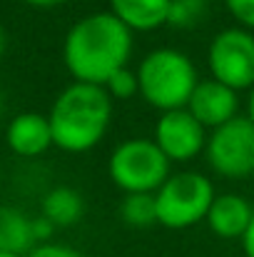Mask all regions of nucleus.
Segmentation results:
<instances>
[{
  "instance_id": "1",
  "label": "nucleus",
  "mask_w": 254,
  "mask_h": 257,
  "mask_svg": "<svg viewBox=\"0 0 254 257\" xmlns=\"http://www.w3.org/2000/svg\"><path fill=\"white\" fill-rule=\"evenodd\" d=\"M132 33L107 10L80 18L65 35L63 63L75 83L105 85L117 70L127 68Z\"/></svg>"
},
{
  "instance_id": "2",
  "label": "nucleus",
  "mask_w": 254,
  "mask_h": 257,
  "mask_svg": "<svg viewBox=\"0 0 254 257\" xmlns=\"http://www.w3.org/2000/svg\"><path fill=\"white\" fill-rule=\"evenodd\" d=\"M48 120L53 145L80 155L105 138L112 120V97L100 85L73 83L55 97Z\"/></svg>"
},
{
  "instance_id": "3",
  "label": "nucleus",
  "mask_w": 254,
  "mask_h": 257,
  "mask_svg": "<svg viewBox=\"0 0 254 257\" xmlns=\"http://www.w3.org/2000/svg\"><path fill=\"white\" fill-rule=\"evenodd\" d=\"M135 73L142 100L160 112L187 107L199 83L194 63L174 48H157L147 53Z\"/></svg>"
},
{
  "instance_id": "4",
  "label": "nucleus",
  "mask_w": 254,
  "mask_h": 257,
  "mask_svg": "<svg viewBox=\"0 0 254 257\" xmlns=\"http://www.w3.org/2000/svg\"><path fill=\"white\" fill-rule=\"evenodd\" d=\"M214 197L217 195L207 175L194 170L174 172L155 192L157 225L167 230H187L207 217Z\"/></svg>"
},
{
  "instance_id": "5",
  "label": "nucleus",
  "mask_w": 254,
  "mask_h": 257,
  "mask_svg": "<svg viewBox=\"0 0 254 257\" xmlns=\"http://www.w3.org/2000/svg\"><path fill=\"white\" fill-rule=\"evenodd\" d=\"M110 180L125 192H157L169 177V160L150 138H130L122 140L110 160H107Z\"/></svg>"
},
{
  "instance_id": "6",
  "label": "nucleus",
  "mask_w": 254,
  "mask_h": 257,
  "mask_svg": "<svg viewBox=\"0 0 254 257\" xmlns=\"http://www.w3.org/2000/svg\"><path fill=\"white\" fill-rule=\"evenodd\" d=\"M207 68L212 80L229 90H252L254 87V33L244 28L219 30L207 50Z\"/></svg>"
},
{
  "instance_id": "7",
  "label": "nucleus",
  "mask_w": 254,
  "mask_h": 257,
  "mask_svg": "<svg viewBox=\"0 0 254 257\" xmlns=\"http://www.w3.org/2000/svg\"><path fill=\"white\" fill-rule=\"evenodd\" d=\"M204 158L209 168L232 180L254 175V122L244 115L219 125L207 135Z\"/></svg>"
},
{
  "instance_id": "8",
  "label": "nucleus",
  "mask_w": 254,
  "mask_h": 257,
  "mask_svg": "<svg viewBox=\"0 0 254 257\" xmlns=\"http://www.w3.org/2000/svg\"><path fill=\"white\" fill-rule=\"evenodd\" d=\"M152 140L165 153L169 163H187L199 153H204L207 130L189 115L187 107H182V110L160 112Z\"/></svg>"
},
{
  "instance_id": "9",
  "label": "nucleus",
  "mask_w": 254,
  "mask_h": 257,
  "mask_svg": "<svg viewBox=\"0 0 254 257\" xmlns=\"http://www.w3.org/2000/svg\"><path fill=\"white\" fill-rule=\"evenodd\" d=\"M187 110L204 130H217L219 125L237 117L239 97L234 90L209 78V80L197 83L189 102H187Z\"/></svg>"
},
{
  "instance_id": "10",
  "label": "nucleus",
  "mask_w": 254,
  "mask_h": 257,
  "mask_svg": "<svg viewBox=\"0 0 254 257\" xmlns=\"http://www.w3.org/2000/svg\"><path fill=\"white\" fill-rule=\"evenodd\" d=\"M8 148L20 158H38L53 148V130L48 115L40 112H20L10 120L5 130Z\"/></svg>"
},
{
  "instance_id": "11",
  "label": "nucleus",
  "mask_w": 254,
  "mask_h": 257,
  "mask_svg": "<svg viewBox=\"0 0 254 257\" xmlns=\"http://www.w3.org/2000/svg\"><path fill=\"white\" fill-rule=\"evenodd\" d=\"M252 217L254 210L249 205V200L237 195V192H227V195H217L212 200L204 222L222 240H237V237L242 240V235L247 232Z\"/></svg>"
},
{
  "instance_id": "12",
  "label": "nucleus",
  "mask_w": 254,
  "mask_h": 257,
  "mask_svg": "<svg viewBox=\"0 0 254 257\" xmlns=\"http://www.w3.org/2000/svg\"><path fill=\"white\" fill-rule=\"evenodd\" d=\"M172 0H110V13L130 33H150L167 25Z\"/></svg>"
},
{
  "instance_id": "13",
  "label": "nucleus",
  "mask_w": 254,
  "mask_h": 257,
  "mask_svg": "<svg viewBox=\"0 0 254 257\" xmlns=\"http://www.w3.org/2000/svg\"><path fill=\"white\" fill-rule=\"evenodd\" d=\"M33 247V220L10 205H0V252L28 255Z\"/></svg>"
},
{
  "instance_id": "14",
  "label": "nucleus",
  "mask_w": 254,
  "mask_h": 257,
  "mask_svg": "<svg viewBox=\"0 0 254 257\" xmlns=\"http://www.w3.org/2000/svg\"><path fill=\"white\" fill-rule=\"evenodd\" d=\"M85 200L73 187H53L43 197V217L55 227H70L83 220Z\"/></svg>"
},
{
  "instance_id": "15",
  "label": "nucleus",
  "mask_w": 254,
  "mask_h": 257,
  "mask_svg": "<svg viewBox=\"0 0 254 257\" xmlns=\"http://www.w3.org/2000/svg\"><path fill=\"white\" fill-rule=\"evenodd\" d=\"M120 217L127 227L135 230H147L157 225V205H155V192H135L125 195L120 205Z\"/></svg>"
},
{
  "instance_id": "16",
  "label": "nucleus",
  "mask_w": 254,
  "mask_h": 257,
  "mask_svg": "<svg viewBox=\"0 0 254 257\" xmlns=\"http://www.w3.org/2000/svg\"><path fill=\"white\" fill-rule=\"evenodd\" d=\"M204 10H207V0H172L167 25L177 28V30L197 28L204 18Z\"/></svg>"
},
{
  "instance_id": "17",
  "label": "nucleus",
  "mask_w": 254,
  "mask_h": 257,
  "mask_svg": "<svg viewBox=\"0 0 254 257\" xmlns=\"http://www.w3.org/2000/svg\"><path fill=\"white\" fill-rule=\"evenodd\" d=\"M105 92L112 97V100H130L135 95H140V85H137V73H132L130 68H122L117 70L107 83H105Z\"/></svg>"
},
{
  "instance_id": "18",
  "label": "nucleus",
  "mask_w": 254,
  "mask_h": 257,
  "mask_svg": "<svg viewBox=\"0 0 254 257\" xmlns=\"http://www.w3.org/2000/svg\"><path fill=\"white\" fill-rule=\"evenodd\" d=\"M227 13L239 23V28L254 33V0H224Z\"/></svg>"
},
{
  "instance_id": "19",
  "label": "nucleus",
  "mask_w": 254,
  "mask_h": 257,
  "mask_svg": "<svg viewBox=\"0 0 254 257\" xmlns=\"http://www.w3.org/2000/svg\"><path fill=\"white\" fill-rule=\"evenodd\" d=\"M25 257H85V255L78 252V250H73V247H68V245H50V242H45V245L33 247Z\"/></svg>"
},
{
  "instance_id": "20",
  "label": "nucleus",
  "mask_w": 254,
  "mask_h": 257,
  "mask_svg": "<svg viewBox=\"0 0 254 257\" xmlns=\"http://www.w3.org/2000/svg\"><path fill=\"white\" fill-rule=\"evenodd\" d=\"M53 232H55V225H50L43 215L33 220V237H35V247H38V242H43V245H45V242L50 240V235H53Z\"/></svg>"
},
{
  "instance_id": "21",
  "label": "nucleus",
  "mask_w": 254,
  "mask_h": 257,
  "mask_svg": "<svg viewBox=\"0 0 254 257\" xmlns=\"http://www.w3.org/2000/svg\"><path fill=\"white\" fill-rule=\"evenodd\" d=\"M242 250H244V257H254V217L247 227V232L242 235Z\"/></svg>"
},
{
  "instance_id": "22",
  "label": "nucleus",
  "mask_w": 254,
  "mask_h": 257,
  "mask_svg": "<svg viewBox=\"0 0 254 257\" xmlns=\"http://www.w3.org/2000/svg\"><path fill=\"white\" fill-rule=\"evenodd\" d=\"M23 3H28V5H33V8H55V5H60L63 0H23Z\"/></svg>"
},
{
  "instance_id": "23",
  "label": "nucleus",
  "mask_w": 254,
  "mask_h": 257,
  "mask_svg": "<svg viewBox=\"0 0 254 257\" xmlns=\"http://www.w3.org/2000/svg\"><path fill=\"white\" fill-rule=\"evenodd\" d=\"M247 117L254 122V87L249 90V97H247Z\"/></svg>"
},
{
  "instance_id": "24",
  "label": "nucleus",
  "mask_w": 254,
  "mask_h": 257,
  "mask_svg": "<svg viewBox=\"0 0 254 257\" xmlns=\"http://www.w3.org/2000/svg\"><path fill=\"white\" fill-rule=\"evenodd\" d=\"M5 53V33H3V28H0V55Z\"/></svg>"
},
{
  "instance_id": "25",
  "label": "nucleus",
  "mask_w": 254,
  "mask_h": 257,
  "mask_svg": "<svg viewBox=\"0 0 254 257\" xmlns=\"http://www.w3.org/2000/svg\"><path fill=\"white\" fill-rule=\"evenodd\" d=\"M0 257H25V255H15V252H0Z\"/></svg>"
},
{
  "instance_id": "26",
  "label": "nucleus",
  "mask_w": 254,
  "mask_h": 257,
  "mask_svg": "<svg viewBox=\"0 0 254 257\" xmlns=\"http://www.w3.org/2000/svg\"><path fill=\"white\" fill-rule=\"evenodd\" d=\"M0 112H3V95H0Z\"/></svg>"
}]
</instances>
